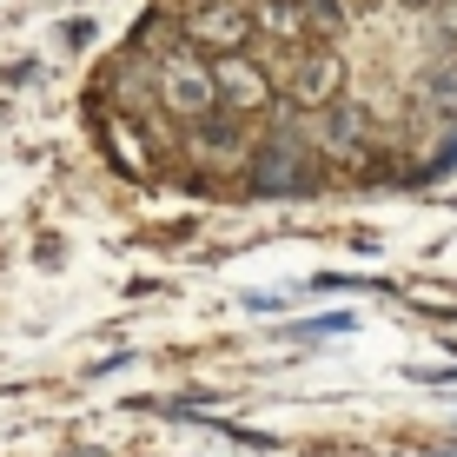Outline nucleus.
<instances>
[{
  "label": "nucleus",
  "instance_id": "5",
  "mask_svg": "<svg viewBox=\"0 0 457 457\" xmlns=\"http://www.w3.org/2000/svg\"><path fill=\"white\" fill-rule=\"evenodd\" d=\"M338 87H345V60L332 54V46H319V54H305V60H298L292 100L312 113V106H332V100H338Z\"/></svg>",
  "mask_w": 457,
  "mask_h": 457
},
{
  "label": "nucleus",
  "instance_id": "4",
  "mask_svg": "<svg viewBox=\"0 0 457 457\" xmlns=\"http://www.w3.org/2000/svg\"><path fill=\"white\" fill-rule=\"evenodd\" d=\"M212 73H219V106H232V113H265L272 106V80H265V67L245 60V46L239 54H219Z\"/></svg>",
  "mask_w": 457,
  "mask_h": 457
},
{
  "label": "nucleus",
  "instance_id": "2",
  "mask_svg": "<svg viewBox=\"0 0 457 457\" xmlns=\"http://www.w3.org/2000/svg\"><path fill=\"white\" fill-rule=\"evenodd\" d=\"M160 106L179 126L219 113V73H212V60L199 54V46H172V54H160Z\"/></svg>",
  "mask_w": 457,
  "mask_h": 457
},
{
  "label": "nucleus",
  "instance_id": "12",
  "mask_svg": "<svg viewBox=\"0 0 457 457\" xmlns=\"http://www.w3.org/2000/svg\"><path fill=\"white\" fill-rule=\"evenodd\" d=\"M445 27H457V0H445Z\"/></svg>",
  "mask_w": 457,
  "mask_h": 457
},
{
  "label": "nucleus",
  "instance_id": "7",
  "mask_svg": "<svg viewBox=\"0 0 457 457\" xmlns=\"http://www.w3.org/2000/svg\"><path fill=\"white\" fill-rule=\"evenodd\" d=\"M319 139H325V153H338V160H358V153L371 146V120H365V106H358V100H338L332 113H325Z\"/></svg>",
  "mask_w": 457,
  "mask_h": 457
},
{
  "label": "nucleus",
  "instance_id": "13",
  "mask_svg": "<svg viewBox=\"0 0 457 457\" xmlns=\"http://www.w3.org/2000/svg\"><path fill=\"white\" fill-rule=\"evenodd\" d=\"M411 7H431V0H411Z\"/></svg>",
  "mask_w": 457,
  "mask_h": 457
},
{
  "label": "nucleus",
  "instance_id": "11",
  "mask_svg": "<svg viewBox=\"0 0 457 457\" xmlns=\"http://www.w3.org/2000/svg\"><path fill=\"white\" fill-rule=\"evenodd\" d=\"M424 172H431V179H445V172H457V133L445 139V153H437V160L424 166Z\"/></svg>",
  "mask_w": 457,
  "mask_h": 457
},
{
  "label": "nucleus",
  "instance_id": "8",
  "mask_svg": "<svg viewBox=\"0 0 457 457\" xmlns=\"http://www.w3.org/2000/svg\"><path fill=\"white\" fill-rule=\"evenodd\" d=\"M252 21H259L265 40L312 46V27H305V7H298V0H259V7H252Z\"/></svg>",
  "mask_w": 457,
  "mask_h": 457
},
{
  "label": "nucleus",
  "instance_id": "10",
  "mask_svg": "<svg viewBox=\"0 0 457 457\" xmlns=\"http://www.w3.org/2000/svg\"><path fill=\"white\" fill-rule=\"evenodd\" d=\"M424 106H431V113H445V120H457V67H445L431 87H424Z\"/></svg>",
  "mask_w": 457,
  "mask_h": 457
},
{
  "label": "nucleus",
  "instance_id": "9",
  "mask_svg": "<svg viewBox=\"0 0 457 457\" xmlns=\"http://www.w3.org/2000/svg\"><path fill=\"white\" fill-rule=\"evenodd\" d=\"M305 7V27H312V40L319 46H332L345 34V13H338V0H298Z\"/></svg>",
  "mask_w": 457,
  "mask_h": 457
},
{
  "label": "nucleus",
  "instance_id": "3",
  "mask_svg": "<svg viewBox=\"0 0 457 457\" xmlns=\"http://www.w3.org/2000/svg\"><path fill=\"white\" fill-rule=\"evenodd\" d=\"M252 34H259V21H252L245 0H193L186 7V40L199 54H239Z\"/></svg>",
  "mask_w": 457,
  "mask_h": 457
},
{
  "label": "nucleus",
  "instance_id": "1",
  "mask_svg": "<svg viewBox=\"0 0 457 457\" xmlns=\"http://www.w3.org/2000/svg\"><path fill=\"white\" fill-rule=\"evenodd\" d=\"M245 179H252V193H259V199H298V193H312V186H319V160H312L298 120H286L272 139H265Z\"/></svg>",
  "mask_w": 457,
  "mask_h": 457
},
{
  "label": "nucleus",
  "instance_id": "6",
  "mask_svg": "<svg viewBox=\"0 0 457 457\" xmlns=\"http://www.w3.org/2000/svg\"><path fill=\"white\" fill-rule=\"evenodd\" d=\"M193 153H199L212 172H232V166H245V133H239L232 120L206 113V120H193Z\"/></svg>",
  "mask_w": 457,
  "mask_h": 457
}]
</instances>
